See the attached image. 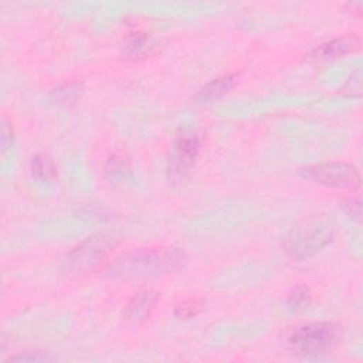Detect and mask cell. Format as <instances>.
Returning a JSON list of instances; mask_svg holds the SVG:
<instances>
[{
	"label": "cell",
	"mask_w": 363,
	"mask_h": 363,
	"mask_svg": "<svg viewBox=\"0 0 363 363\" xmlns=\"http://www.w3.org/2000/svg\"><path fill=\"white\" fill-rule=\"evenodd\" d=\"M186 262V254L176 247L138 248L119 255L107 273L114 279L145 281L172 274Z\"/></svg>",
	"instance_id": "obj_1"
},
{
	"label": "cell",
	"mask_w": 363,
	"mask_h": 363,
	"mask_svg": "<svg viewBox=\"0 0 363 363\" xmlns=\"http://www.w3.org/2000/svg\"><path fill=\"white\" fill-rule=\"evenodd\" d=\"M335 237V224L325 216H311L295 224L285 237V251L294 260L302 262L315 255Z\"/></svg>",
	"instance_id": "obj_2"
},
{
	"label": "cell",
	"mask_w": 363,
	"mask_h": 363,
	"mask_svg": "<svg viewBox=\"0 0 363 363\" xmlns=\"http://www.w3.org/2000/svg\"><path fill=\"white\" fill-rule=\"evenodd\" d=\"M342 336V326L335 322H314L297 328L290 336L295 353L318 356L331 351Z\"/></svg>",
	"instance_id": "obj_3"
},
{
	"label": "cell",
	"mask_w": 363,
	"mask_h": 363,
	"mask_svg": "<svg viewBox=\"0 0 363 363\" xmlns=\"http://www.w3.org/2000/svg\"><path fill=\"white\" fill-rule=\"evenodd\" d=\"M302 177L313 180L315 184L329 188H349L360 186V175L357 169L345 162H324L309 165L301 169Z\"/></svg>",
	"instance_id": "obj_4"
},
{
	"label": "cell",
	"mask_w": 363,
	"mask_h": 363,
	"mask_svg": "<svg viewBox=\"0 0 363 363\" xmlns=\"http://www.w3.org/2000/svg\"><path fill=\"white\" fill-rule=\"evenodd\" d=\"M115 242L108 236L90 237L77 246L66 258V270L74 274H81L97 267L108 255Z\"/></svg>",
	"instance_id": "obj_5"
},
{
	"label": "cell",
	"mask_w": 363,
	"mask_h": 363,
	"mask_svg": "<svg viewBox=\"0 0 363 363\" xmlns=\"http://www.w3.org/2000/svg\"><path fill=\"white\" fill-rule=\"evenodd\" d=\"M200 150V137L193 128H184L177 133L169 159L173 177L184 179L195 165Z\"/></svg>",
	"instance_id": "obj_6"
},
{
	"label": "cell",
	"mask_w": 363,
	"mask_h": 363,
	"mask_svg": "<svg viewBox=\"0 0 363 363\" xmlns=\"http://www.w3.org/2000/svg\"><path fill=\"white\" fill-rule=\"evenodd\" d=\"M359 47H360V39L355 35H346L340 39L324 43L320 47L314 48L313 51H311L309 59H313V60L338 59L345 55L353 53V51L357 50Z\"/></svg>",
	"instance_id": "obj_7"
},
{
	"label": "cell",
	"mask_w": 363,
	"mask_h": 363,
	"mask_svg": "<svg viewBox=\"0 0 363 363\" xmlns=\"http://www.w3.org/2000/svg\"><path fill=\"white\" fill-rule=\"evenodd\" d=\"M159 300V294L153 290H144L134 295V298L128 302L124 309V320L126 322H142L145 321L153 311Z\"/></svg>",
	"instance_id": "obj_8"
},
{
	"label": "cell",
	"mask_w": 363,
	"mask_h": 363,
	"mask_svg": "<svg viewBox=\"0 0 363 363\" xmlns=\"http://www.w3.org/2000/svg\"><path fill=\"white\" fill-rule=\"evenodd\" d=\"M237 74H224L219 79L213 80L212 83L207 84L197 95L199 99L202 101H213L217 99L220 97H223L224 94H227L233 87L236 86L237 83Z\"/></svg>",
	"instance_id": "obj_9"
},
{
	"label": "cell",
	"mask_w": 363,
	"mask_h": 363,
	"mask_svg": "<svg viewBox=\"0 0 363 363\" xmlns=\"http://www.w3.org/2000/svg\"><path fill=\"white\" fill-rule=\"evenodd\" d=\"M32 172L33 176L44 182V184H53V182H56L57 179V169L53 161L47 158L46 155H37V157L33 158Z\"/></svg>",
	"instance_id": "obj_10"
},
{
	"label": "cell",
	"mask_w": 363,
	"mask_h": 363,
	"mask_svg": "<svg viewBox=\"0 0 363 363\" xmlns=\"http://www.w3.org/2000/svg\"><path fill=\"white\" fill-rule=\"evenodd\" d=\"M202 309H203V301L197 298H190L176 306L175 315L180 320H190L197 314H200Z\"/></svg>",
	"instance_id": "obj_11"
},
{
	"label": "cell",
	"mask_w": 363,
	"mask_h": 363,
	"mask_svg": "<svg viewBox=\"0 0 363 363\" xmlns=\"http://www.w3.org/2000/svg\"><path fill=\"white\" fill-rule=\"evenodd\" d=\"M81 90H83L81 84L71 83V84H66L57 88L53 94L56 97V101H59L60 104H68V102H74L77 98L80 97Z\"/></svg>",
	"instance_id": "obj_12"
},
{
	"label": "cell",
	"mask_w": 363,
	"mask_h": 363,
	"mask_svg": "<svg viewBox=\"0 0 363 363\" xmlns=\"http://www.w3.org/2000/svg\"><path fill=\"white\" fill-rule=\"evenodd\" d=\"M309 298H311V294H309V290L306 287H297L288 295V304L294 308H300V306L308 304Z\"/></svg>",
	"instance_id": "obj_13"
},
{
	"label": "cell",
	"mask_w": 363,
	"mask_h": 363,
	"mask_svg": "<svg viewBox=\"0 0 363 363\" xmlns=\"http://www.w3.org/2000/svg\"><path fill=\"white\" fill-rule=\"evenodd\" d=\"M146 43H148V39L142 33H137L131 39H129L128 51L133 56H138L142 53V51L146 50Z\"/></svg>",
	"instance_id": "obj_14"
},
{
	"label": "cell",
	"mask_w": 363,
	"mask_h": 363,
	"mask_svg": "<svg viewBox=\"0 0 363 363\" xmlns=\"http://www.w3.org/2000/svg\"><path fill=\"white\" fill-rule=\"evenodd\" d=\"M345 213L352 219V220H356V222H360L362 219V204H360V200L357 199H346L342 204Z\"/></svg>",
	"instance_id": "obj_15"
},
{
	"label": "cell",
	"mask_w": 363,
	"mask_h": 363,
	"mask_svg": "<svg viewBox=\"0 0 363 363\" xmlns=\"http://www.w3.org/2000/svg\"><path fill=\"white\" fill-rule=\"evenodd\" d=\"M344 92L348 95H360L362 92V75L360 71H356L355 74H352L351 79L348 80V83L344 87Z\"/></svg>",
	"instance_id": "obj_16"
},
{
	"label": "cell",
	"mask_w": 363,
	"mask_h": 363,
	"mask_svg": "<svg viewBox=\"0 0 363 363\" xmlns=\"http://www.w3.org/2000/svg\"><path fill=\"white\" fill-rule=\"evenodd\" d=\"M9 360L10 362L12 360H17V362H47V360H51V357L43 352H26L21 355L12 356Z\"/></svg>",
	"instance_id": "obj_17"
},
{
	"label": "cell",
	"mask_w": 363,
	"mask_h": 363,
	"mask_svg": "<svg viewBox=\"0 0 363 363\" xmlns=\"http://www.w3.org/2000/svg\"><path fill=\"white\" fill-rule=\"evenodd\" d=\"M12 139H13L12 126L6 119H3V125H2V149H3V152H6L10 148Z\"/></svg>",
	"instance_id": "obj_18"
}]
</instances>
